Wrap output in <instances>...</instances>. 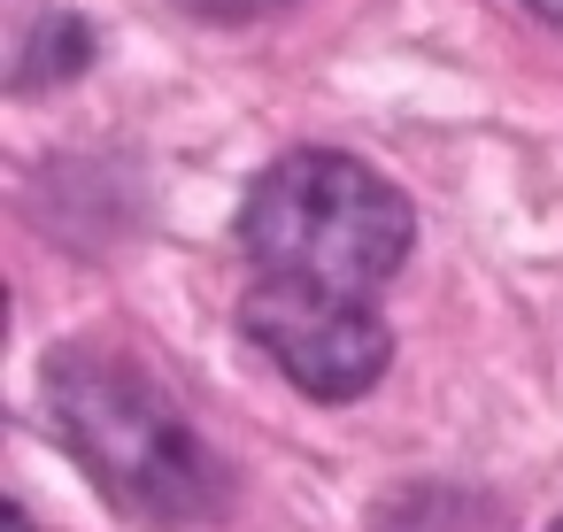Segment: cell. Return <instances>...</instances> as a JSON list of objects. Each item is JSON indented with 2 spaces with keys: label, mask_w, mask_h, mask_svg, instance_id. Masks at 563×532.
<instances>
[{
  "label": "cell",
  "mask_w": 563,
  "mask_h": 532,
  "mask_svg": "<svg viewBox=\"0 0 563 532\" xmlns=\"http://www.w3.org/2000/svg\"><path fill=\"white\" fill-rule=\"evenodd\" d=\"M9 532H32V524H24V509H9Z\"/></svg>",
  "instance_id": "cell-7"
},
{
  "label": "cell",
  "mask_w": 563,
  "mask_h": 532,
  "mask_svg": "<svg viewBox=\"0 0 563 532\" xmlns=\"http://www.w3.org/2000/svg\"><path fill=\"white\" fill-rule=\"evenodd\" d=\"M240 332L286 370V386H301L309 401H355L386 378L394 363V332L378 324V309L363 293H332V286H301V278H263L240 301Z\"/></svg>",
  "instance_id": "cell-3"
},
{
  "label": "cell",
  "mask_w": 563,
  "mask_h": 532,
  "mask_svg": "<svg viewBox=\"0 0 563 532\" xmlns=\"http://www.w3.org/2000/svg\"><path fill=\"white\" fill-rule=\"evenodd\" d=\"M548 532H563V517H555V524H548Z\"/></svg>",
  "instance_id": "cell-8"
},
{
  "label": "cell",
  "mask_w": 563,
  "mask_h": 532,
  "mask_svg": "<svg viewBox=\"0 0 563 532\" xmlns=\"http://www.w3.org/2000/svg\"><path fill=\"white\" fill-rule=\"evenodd\" d=\"M525 9H532L540 24H555V32H563V0H525Z\"/></svg>",
  "instance_id": "cell-6"
},
{
  "label": "cell",
  "mask_w": 563,
  "mask_h": 532,
  "mask_svg": "<svg viewBox=\"0 0 563 532\" xmlns=\"http://www.w3.org/2000/svg\"><path fill=\"white\" fill-rule=\"evenodd\" d=\"M409 240H417V217L401 186L340 147L278 155L240 209V247L255 255L263 278H301L363 301L409 263Z\"/></svg>",
  "instance_id": "cell-2"
},
{
  "label": "cell",
  "mask_w": 563,
  "mask_h": 532,
  "mask_svg": "<svg viewBox=\"0 0 563 532\" xmlns=\"http://www.w3.org/2000/svg\"><path fill=\"white\" fill-rule=\"evenodd\" d=\"M47 409L63 447L117 509L147 524H209L224 509V463L132 355L63 347L47 363Z\"/></svg>",
  "instance_id": "cell-1"
},
{
  "label": "cell",
  "mask_w": 563,
  "mask_h": 532,
  "mask_svg": "<svg viewBox=\"0 0 563 532\" xmlns=\"http://www.w3.org/2000/svg\"><path fill=\"white\" fill-rule=\"evenodd\" d=\"M86 63H93L86 16H40L32 40H24V55H16V93H40V86H55V78H78Z\"/></svg>",
  "instance_id": "cell-4"
},
{
  "label": "cell",
  "mask_w": 563,
  "mask_h": 532,
  "mask_svg": "<svg viewBox=\"0 0 563 532\" xmlns=\"http://www.w3.org/2000/svg\"><path fill=\"white\" fill-rule=\"evenodd\" d=\"M194 16H209V24H247V16H271V9H286V0H186Z\"/></svg>",
  "instance_id": "cell-5"
}]
</instances>
